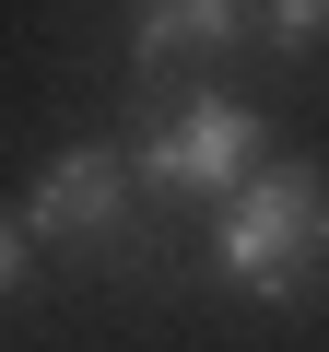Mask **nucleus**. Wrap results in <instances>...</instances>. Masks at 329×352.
I'll use <instances>...</instances> for the list:
<instances>
[{
  "instance_id": "obj_1",
  "label": "nucleus",
  "mask_w": 329,
  "mask_h": 352,
  "mask_svg": "<svg viewBox=\"0 0 329 352\" xmlns=\"http://www.w3.org/2000/svg\"><path fill=\"white\" fill-rule=\"evenodd\" d=\"M212 270L235 294H270V305H294V294L329 282V176L306 153H270L247 188L212 212Z\"/></svg>"
},
{
  "instance_id": "obj_5",
  "label": "nucleus",
  "mask_w": 329,
  "mask_h": 352,
  "mask_svg": "<svg viewBox=\"0 0 329 352\" xmlns=\"http://www.w3.org/2000/svg\"><path fill=\"white\" fill-rule=\"evenodd\" d=\"M329 0H247V47H317Z\"/></svg>"
},
{
  "instance_id": "obj_2",
  "label": "nucleus",
  "mask_w": 329,
  "mask_h": 352,
  "mask_svg": "<svg viewBox=\"0 0 329 352\" xmlns=\"http://www.w3.org/2000/svg\"><path fill=\"white\" fill-rule=\"evenodd\" d=\"M141 188L153 200H235L247 176L270 164V141H259V106H235V94H177V106H153V129H141Z\"/></svg>"
},
{
  "instance_id": "obj_4",
  "label": "nucleus",
  "mask_w": 329,
  "mask_h": 352,
  "mask_svg": "<svg viewBox=\"0 0 329 352\" xmlns=\"http://www.w3.org/2000/svg\"><path fill=\"white\" fill-rule=\"evenodd\" d=\"M129 47H141L153 71H164V59H224V47H247V0H141Z\"/></svg>"
},
{
  "instance_id": "obj_3",
  "label": "nucleus",
  "mask_w": 329,
  "mask_h": 352,
  "mask_svg": "<svg viewBox=\"0 0 329 352\" xmlns=\"http://www.w3.org/2000/svg\"><path fill=\"white\" fill-rule=\"evenodd\" d=\"M129 153H106V141H71V153H47V176H36V200H24V235L47 247V235H118V212H129Z\"/></svg>"
}]
</instances>
